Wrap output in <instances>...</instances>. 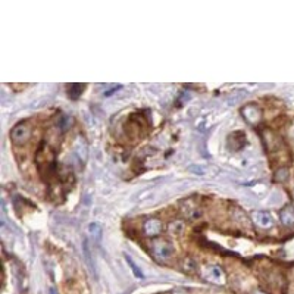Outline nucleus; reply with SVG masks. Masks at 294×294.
Listing matches in <instances>:
<instances>
[{"label": "nucleus", "instance_id": "nucleus-14", "mask_svg": "<svg viewBox=\"0 0 294 294\" xmlns=\"http://www.w3.org/2000/svg\"><path fill=\"white\" fill-rule=\"evenodd\" d=\"M256 294H265V293H262V292H257V293Z\"/></svg>", "mask_w": 294, "mask_h": 294}, {"label": "nucleus", "instance_id": "nucleus-12", "mask_svg": "<svg viewBox=\"0 0 294 294\" xmlns=\"http://www.w3.org/2000/svg\"><path fill=\"white\" fill-rule=\"evenodd\" d=\"M183 228H184V223L181 220H174V222L169 223V229L171 231H177V234H180L183 231Z\"/></svg>", "mask_w": 294, "mask_h": 294}, {"label": "nucleus", "instance_id": "nucleus-7", "mask_svg": "<svg viewBox=\"0 0 294 294\" xmlns=\"http://www.w3.org/2000/svg\"><path fill=\"white\" fill-rule=\"evenodd\" d=\"M190 171L200 177H212L218 174V168H215L214 165H193Z\"/></svg>", "mask_w": 294, "mask_h": 294}, {"label": "nucleus", "instance_id": "nucleus-10", "mask_svg": "<svg viewBox=\"0 0 294 294\" xmlns=\"http://www.w3.org/2000/svg\"><path fill=\"white\" fill-rule=\"evenodd\" d=\"M88 234H90L91 237H94L96 240H100V237H102V226H100V223L91 222V223L88 225Z\"/></svg>", "mask_w": 294, "mask_h": 294}, {"label": "nucleus", "instance_id": "nucleus-1", "mask_svg": "<svg viewBox=\"0 0 294 294\" xmlns=\"http://www.w3.org/2000/svg\"><path fill=\"white\" fill-rule=\"evenodd\" d=\"M203 278L214 284H225V274L223 269L218 265H208L203 268Z\"/></svg>", "mask_w": 294, "mask_h": 294}, {"label": "nucleus", "instance_id": "nucleus-15", "mask_svg": "<svg viewBox=\"0 0 294 294\" xmlns=\"http://www.w3.org/2000/svg\"><path fill=\"white\" fill-rule=\"evenodd\" d=\"M293 193H294V191H293Z\"/></svg>", "mask_w": 294, "mask_h": 294}, {"label": "nucleus", "instance_id": "nucleus-2", "mask_svg": "<svg viewBox=\"0 0 294 294\" xmlns=\"http://www.w3.org/2000/svg\"><path fill=\"white\" fill-rule=\"evenodd\" d=\"M241 115L250 125H256L262 119V110L255 103H249V105L243 106L241 108Z\"/></svg>", "mask_w": 294, "mask_h": 294}, {"label": "nucleus", "instance_id": "nucleus-5", "mask_svg": "<svg viewBox=\"0 0 294 294\" xmlns=\"http://www.w3.org/2000/svg\"><path fill=\"white\" fill-rule=\"evenodd\" d=\"M252 220L256 225H259L260 228H271L274 225V218L269 212L266 211H257V212H253L252 215Z\"/></svg>", "mask_w": 294, "mask_h": 294}, {"label": "nucleus", "instance_id": "nucleus-11", "mask_svg": "<svg viewBox=\"0 0 294 294\" xmlns=\"http://www.w3.org/2000/svg\"><path fill=\"white\" fill-rule=\"evenodd\" d=\"M84 90V85L82 84H73L70 88H68V93L71 97H78L81 94V91Z\"/></svg>", "mask_w": 294, "mask_h": 294}, {"label": "nucleus", "instance_id": "nucleus-3", "mask_svg": "<svg viewBox=\"0 0 294 294\" xmlns=\"http://www.w3.org/2000/svg\"><path fill=\"white\" fill-rule=\"evenodd\" d=\"M153 253L157 259H169L174 253V246L169 241L159 240L153 244Z\"/></svg>", "mask_w": 294, "mask_h": 294}, {"label": "nucleus", "instance_id": "nucleus-8", "mask_svg": "<svg viewBox=\"0 0 294 294\" xmlns=\"http://www.w3.org/2000/svg\"><path fill=\"white\" fill-rule=\"evenodd\" d=\"M280 220H281V223H283V225H286V226H293L294 206L287 205L286 208H283V209H281V214H280Z\"/></svg>", "mask_w": 294, "mask_h": 294}, {"label": "nucleus", "instance_id": "nucleus-9", "mask_svg": "<svg viewBox=\"0 0 294 294\" xmlns=\"http://www.w3.org/2000/svg\"><path fill=\"white\" fill-rule=\"evenodd\" d=\"M125 259H127V263H128V266L133 269V274H134V277L136 278H143L145 277V274L142 272V269L137 266V263L133 260V257L131 256H128V255H125Z\"/></svg>", "mask_w": 294, "mask_h": 294}, {"label": "nucleus", "instance_id": "nucleus-4", "mask_svg": "<svg viewBox=\"0 0 294 294\" xmlns=\"http://www.w3.org/2000/svg\"><path fill=\"white\" fill-rule=\"evenodd\" d=\"M31 136V130L27 124L21 122V124H16L13 128H12V133H10V137L15 143H24L30 139Z\"/></svg>", "mask_w": 294, "mask_h": 294}, {"label": "nucleus", "instance_id": "nucleus-6", "mask_svg": "<svg viewBox=\"0 0 294 294\" xmlns=\"http://www.w3.org/2000/svg\"><path fill=\"white\" fill-rule=\"evenodd\" d=\"M162 229H163L162 220H157V218H150L143 225V231L147 237H156L162 232Z\"/></svg>", "mask_w": 294, "mask_h": 294}, {"label": "nucleus", "instance_id": "nucleus-13", "mask_svg": "<svg viewBox=\"0 0 294 294\" xmlns=\"http://www.w3.org/2000/svg\"><path fill=\"white\" fill-rule=\"evenodd\" d=\"M50 294H56V292H55V290L52 289V290H50Z\"/></svg>", "mask_w": 294, "mask_h": 294}]
</instances>
